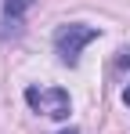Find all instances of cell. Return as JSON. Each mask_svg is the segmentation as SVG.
Here are the masks:
<instances>
[{
	"label": "cell",
	"instance_id": "8992f818",
	"mask_svg": "<svg viewBox=\"0 0 130 134\" xmlns=\"http://www.w3.org/2000/svg\"><path fill=\"white\" fill-rule=\"evenodd\" d=\"M62 134H80V131H76V127H69V131H62Z\"/></svg>",
	"mask_w": 130,
	"mask_h": 134
},
{
	"label": "cell",
	"instance_id": "277c9868",
	"mask_svg": "<svg viewBox=\"0 0 130 134\" xmlns=\"http://www.w3.org/2000/svg\"><path fill=\"white\" fill-rule=\"evenodd\" d=\"M18 33H22V18H7L0 25V36H18Z\"/></svg>",
	"mask_w": 130,
	"mask_h": 134
},
{
	"label": "cell",
	"instance_id": "3957f363",
	"mask_svg": "<svg viewBox=\"0 0 130 134\" xmlns=\"http://www.w3.org/2000/svg\"><path fill=\"white\" fill-rule=\"evenodd\" d=\"M33 4H36V0H4V15H7V18H22Z\"/></svg>",
	"mask_w": 130,
	"mask_h": 134
},
{
	"label": "cell",
	"instance_id": "5b68a950",
	"mask_svg": "<svg viewBox=\"0 0 130 134\" xmlns=\"http://www.w3.org/2000/svg\"><path fill=\"white\" fill-rule=\"evenodd\" d=\"M123 102H127V105H130V91H123Z\"/></svg>",
	"mask_w": 130,
	"mask_h": 134
},
{
	"label": "cell",
	"instance_id": "6da1fadb",
	"mask_svg": "<svg viewBox=\"0 0 130 134\" xmlns=\"http://www.w3.org/2000/svg\"><path fill=\"white\" fill-rule=\"evenodd\" d=\"M90 40H98V25H83V22H69L54 33V47H58V58L65 65H76L80 62V51Z\"/></svg>",
	"mask_w": 130,
	"mask_h": 134
},
{
	"label": "cell",
	"instance_id": "7a4b0ae2",
	"mask_svg": "<svg viewBox=\"0 0 130 134\" xmlns=\"http://www.w3.org/2000/svg\"><path fill=\"white\" fill-rule=\"evenodd\" d=\"M25 102H29L36 112L51 116V120H65L69 109H72L69 91H62V87H29L25 91Z\"/></svg>",
	"mask_w": 130,
	"mask_h": 134
}]
</instances>
